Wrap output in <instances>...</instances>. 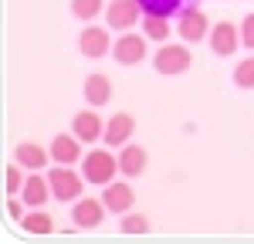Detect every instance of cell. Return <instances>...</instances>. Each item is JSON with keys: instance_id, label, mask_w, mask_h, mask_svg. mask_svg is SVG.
Here are the masks:
<instances>
[{"instance_id": "cb8c5ba5", "label": "cell", "mask_w": 254, "mask_h": 244, "mask_svg": "<svg viewBox=\"0 0 254 244\" xmlns=\"http://www.w3.org/2000/svg\"><path fill=\"white\" fill-rule=\"evenodd\" d=\"M139 3H142V10H146V14L170 17V14H176V10H180V3H183V0H139Z\"/></svg>"}, {"instance_id": "5bb4252c", "label": "cell", "mask_w": 254, "mask_h": 244, "mask_svg": "<svg viewBox=\"0 0 254 244\" xmlns=\"http://www.w3.org/2000/svg\"><path fill=\"white\" fill-rule=\"evenodd\" d=\"M81 146L85 142L75 136V132H58L55 139H51V160L55 163H64V166H75V163L81 160Z\"/></svg>"}, {"instance_id": "7402d4cb", "label": "cell", "mask_w": 254, "mask_h": 244, "mask_svg": "<svg viewBox=\"0 0 254 244\" xmlns=\"http://www.w3.org/2000/svg\"><path fill=\"white\" fill-rule=\"evenodd\" d=\"M234 85H237V88H244V92H251V88H254V55H251V58H244V61H237Z\"/></svg>"}, {"instance_id": "6da1fadb", "label": "cell", "mask_w": 254, "mask_h": 244, "mask_svg": "<svg viewBox=\"0 0 254 244\" xmlns=\"http://www.w3.org/2000/svg\"><path fill=\"white\" fill-rule=\"evenodd\" d=\"M48 183H51V197H58V203H75L85 193V173H75L64 163H55V170L48 173Z\"/></svg>"}, {"instance_id": "ac0fdd59", "label": "cell", "mask_w": 254, "mask_h": 244, "mask_svg": "<svg viewBox=\"0 0 254 244\" xmlns=\"http://www.w3.org/2000/svg\"><path fill=\"white\" fill-rule=\"evenodd\" d=\"M20 227H24L27 234H51V231H55V221H51V214H48L44 207H34V210L24 214Z\"/></svg>"}, {"instance_id": "4fadbf2b", "label": "cell", "mask_w": 254, "mask_h": 244, "mask_svg": "<svg viewBox=\"0 0 254 244\" xmlns=\"http://www.w3.org/2000/svg\"><path fill=\"white\" fill-rule=\"evenodd\" d=\"M132 132H136V119L129 112H116L112 119H105V136H102V142L109 149L112 146H126V142L132 139Z\"/></svg>"}, {"instance_id": "3957f363", "label": "cell", "mask_w": 254, "mask_h": 244, "mask_svg": "<svg viewBox=\"0 0 254 244\" xmlns=\"http://www.w3.org/2000/svg\"><path fill=\"white\" fill-rule=\"evenodd\" d=\"M81 173H85L88 183L105 186V183H112V177L119 173V156H112L109 149H92V153H85V160H81Z\"/></svg>"}, {"instance_id": "52a82bcc", "label": "cell", "mask_w": 254, "mask_h": 244, "mask_svg": "<svg viewBox=\"0 0 254 244\" xmlns=\"http://www.w3.org/2000/svg\"><path fill=\"white\" fill-rule=\"evenodd\" d=\"M176 34H180L183 41H190V44L207 41V38H210V20H207V14H203L200 7H187V10H180Z\"/></svg>"}, {"instance_id": "9c48e42d", "label": "cell", "mask_w": 254, "mask_h": 244, "mask_svg": "<svg viewBox=\"0 0 254 244\" xmlns=\"http://www.w3.org/2000/svg\"><path fill=\"white\" fill-rule=\"evenodd\" d=\"M102 200L109 207V214H129L132 210V203H136V190H132V183L129 180H112L102 186Z\"/></svg>"}, {"instance_id": "2e32d148", "label": "cell", "mask_w": 254, "mask_h": 244, "mask_svg": "<svg viewBox=\"0 0 254 244\" xmlns=\"http://www.w3.org/2000/svg\"><path fill=\"white\" fill-rule=\"evenodd\" d=\"M48 197H51V183L44 180V177H38V170L24 180V190H20V200L27 203V210H34V207H44L48 203Z\"/></svg>"}, {"instance_id": "ba28073f", "label": "cell", "mask_w": 254, "mask_h": 244, "mask_svg": "<svg viewBox=\"0 0 254 244\" xmlns=\"http://www.w3.org/2000/svg\"><path fill=\"white\" fill-rule=\"evenodd\" d=\"M241 24H231V20H217L210 27V51L217 58H231L237 48H241Z\"/></svg>"}, {"instance_id": "7c38bea8", "label": "cell", "mask_w": 254, "mask_h": 244, "mask_svg": "<svg viewBox=\"0 0 254 244\" xmlns=\"http://www.w3.org/2000/svg\"><path fill=\"white\" fill-rule=\"evenodd\" d=\"M146 166H149V153L136 146V142H126L122 149H119V173L122 177H129V180H136L146 173Z\"/></svg>"}, {"instance_id": "7a4b0ae2", "label": "cell", "mask_w": 254, "mask_h": 244, "mask_svg": "<svg viewBox=\"0 0 254 244\" xmlns=\"http://www.w3.org/2000/svg\"><path fill=\"white\" fill-rule=\"evenodd\" d=\"M153 68H156L159 75H170V78L190 71V68H193V51H190V44H166V41H163V48L153 55Z\"/></svg>"}, {"instance_id": "9a60e30c", "label": "cell", "mask_w": 254, "mask_h": 244, "mask_svg": "<svg viewBox=\"0 0 254 244\" xmlns=\"http://www.w3.org/2000/svg\"><path fill=\"white\" fill-rule=\"evenodd\" d=\"M14 160L27 170V173H34V170H44L48 166V160H51V149H44V146H38V142L24 139L14 146Z\"/></svg>"}, {"instance_id": "277c9868", "label": "cell", "mask_w": 254, "mask_h": 244, "mask_svg": "<svg viewBox=\"0 0 254 244\" xmlns=\"http://www.w3.org/2000/svg\"><path fill=\"white\" fill-rule=\"evenodd\" d=\"M146 55H149V38H146V34L122 31V38L112 44V58H116L122 68H132L139 61H146Z\"/></svg>"}, {"instance_id": "8fae6325", "label": "cell", "mask_w": 254, "mask_h": 244, "mask_svg": "<svg viewBox=\"0 0 254 244\" xmlns=\"http://www.w3.org/2000/svg\"><path fill=\"white\" fill-rule=\"evenodd\" d=\"M71 132H75L85 146H92V142H98L105 136V119L95 112V105H92V109H81L78 116L71 119Z\"/></svg>"}, {"instance_id": "8992f818", "label": "cell", "mask_w": 254, "mask_h": 244, "mask_svg": "<svg viewBox=\"0 0 254 244\" xmlns=\"http://www.w3.org/2000/svg\"><path fill=\"white\" fill-rule=\"evenodd\" d=\"M105 214H109V207L105 200H95V197H78L75 207H71V224L81 227V231H95L105 224Z\"/></svg>"}, {"instance_id": "603a6c76", "label": "cell", "mask_w": 254, "mask_h": 244, "mask_svg": "<svg viewBox=\"0 0 254 244\" xmlns=\"http://www.w3.org/2000/svg\"><path fill=\"white\" fill-rule=\"evenodd\" d=\"M24 180H27V177H24V166H20V163L14 160L10 166H7V173H3L7 193H10V197H20V190H24Z\"/></svg>"}, {"instance_id": "30bf717a", "label": "cell", "mask_w": 254, "mask_h": 244, "mask_svg": "<svg viewBox=\"0 0 254 244\" xmlns=\"http://www.w3.org/2000/svg\"><path fill=\"white\" fill-rule=\"evenodd\" d=\"M109 31H112L109 24H105V27H95V24H92V27H85V31H81V38H78L81 55H85V58H92V61L105 58V55L112 51V34H109Z\"/></svg>"}, {"instance_id": "5b68a950", "label": "cell", "mask_w": 254, "mask_h": 244, "mask_svg": "<svg viewBox=\"0 0 254 244\" xmlns=\"http://www.w3.org/2000/svg\"><path fill=\"white\" fill-rule=\"evenodd\" d=\"M102 17H105V24L112 31H132L139 24V17H146V10H142L139 0H112Z\"/></svg>"}, {"instance_id": "d6986e66", "label": "cell", "mask_w": 254, "mask_h": 244, "mask_svg": "<svg viewBox=\"0 0 254 244\" xmlns=\"http://www.w3.org/2000/svg\"><path fill=\"white\" fill-rule=\"evenodd\" d=\"M170 17H159V14H146L142 17V34L149 41H170Z\"/></svg>"}, {"instance_id": "d4e9b609", "label": "cell", "mask_w": 254, "mask_h": 244, "mask_svg": "<svg viewBox=\"0 0 254 244\" xmlns=\"http://www.w3.org/2000/svg\"><path fill=\"white\" fill-rule=\"evenodd\" d=\"M241 41H244V48H254V14H244L241 20Z\"/></svg>"}, {"instance_id": "44dd1931", "label": "cell", "mask_w": 254, "mask_h": 244, "mask_svg": "<svg viewBox=\"0 0 254 244\" xmlns=\"http://www.w3.org/2000/svg\"><path fill=\"white\" fill-rule=\"evenodd\" d=\"M71 14L78 20H95L98 14H105V0H71Z\"/></svg>"}, {"instance_id": "ffe728a7", "label": "cell", "mask_w": 254, "mask_h": 244, "mask_svg": "<svg viewBox=\"0 0 254 244\" xmlns=\"http://www.w3.org/2000/svg\"><path fill=\"white\" fill-rule=\"evenodd\" d=\"M149 217L146 214H136V210H129V214H122V221H119V231L122 234H149Z\"/></svg>"}, {"instance_id": "484cf974", "label": "cell", "mask_w": 254, "mask_h": 244, "mask_svg": "<svg viewBox=\"0 0 254 244\" xmlns=\"http://www.w3.org/2000/svg\"><path fill=\"white\" fill-rule=\"evenodd\" d=\"M24 207H27L24 200H17V197H10V200H7V214H10L14 221H24Z\"/></svg>"}, {"instance_id": "e0dca14e", "label": "cell", "mask_w": 254, "mask_h": 244, "mask_svg": "<svg viewBox=\"0 0 254 244\" xmlns=\"http://www.w3.org/2000/svg\"><path fill=\"white\" fill-rule=\"evenodd\" d=\"M109 99H112V78L102 75V71H92V75L85 78V102L98 109V105H105Z\"/></svg>"}]
</instances>
